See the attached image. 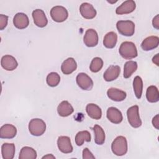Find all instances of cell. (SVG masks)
I'll list each match as a JSON object with an SVG mask.
<instances>
[{
	"label": "cell",
	"mask_w": 159,
	"mask_h": 159,
	"mask_svg": "<svg viewBox=\"0 0 159 159\" xmlns=\"http://www.w3.org/2000/svg\"><path fill=\"white\" fill-rule=\"evenodd\" d=\"M119 52L120 56L126 60H131L138 55L135 45L132 42H124L121 43Z\"/></svg>",
	"instance_id": "1"
},
{
	"label": "cell",
	"mask_w": 159,
	"mask_h": 159,
	"mask_svg": "<svg viewBox=\"0 0 159 159\" xmlns=\"http://www.w3.org/2000/svg\"><path fill=\"white\" fill-rule=\"evenodd\" d=\"M127 141L125 137H117L111 144V150L114 154L117 156H122L127 152Z\"/></svg>",
	"instance_id": "2"
},
{
	"label": "cell",
	"mask_w": 159,
	"mask_h": 159,
	"mask_svg": "<svg viewBox=\"0 0 159 159\" xmlns=\"http://www.w3.org/2000/svg\"><path fill=\"white\" fill-rule=\"evenodd\" d=\"M45 122L41 119H32L29 124V130L34 136H40L45 132Z\"/></svg>",
	"instance_id": "3"
},
{
	"label": "cell",
	"mask_w": 159,
	"mask_h": 159,
	"mask_svg": "<svg viewBox=\"0 0 159 159\" xmlns=\"http://www.w3.org/2000/svg\"><path fill=\"white\" fill-rule=\"evenodd\" d=\"M127 116L129 124L132 127L139 128L142 125V122L139 116V106L137 105L132 106L127 109Z\"/></svg>",
	"instance_id": "4"
},
{
	"label": "cell",
	"mask_w": 159,
	"mask_h": 159,
	"mask_svg": "<svg viewBox=\"0 0 159 159\" xmlns=\"http://www.w3.org/2000/svg\"><path fill=\"white\" fill-rule=\"evenodd\" d=\"M118 32L124 36H132L135 32V24L132 20H119L116 24Z\"/></svg>",
	"instance_id": "5"
},
{
	"label": "cell",
	"mask_w": 159,
	"mask_h": 159,
	"mask_svg": "<svg viewBox=\"0 0 159 159\" xmlns=\"http://www.w3.org/2000/svg\"><path fill=\"white\" fill-rule=\"evenodd\" d=\"M50 16L55 22H62L68 18V12L66 9L63 6H56L51 9Z\"/></svg>",
	"instance_id": "6"
},
{
	"label": "cell",
	"mask_w": 159,
	"mask_h": 159,
	"mask_svg": "<svg viewBox=\"0 0 159 159\" xmlns=\"http://www.w3.org/2000/svg\"><path fill=\"white\" fill-rule=\"evenodd\" d=\"M78 86L83 90L89 91L93 87V81L91 78L84 73H80L76 78Z\"/></svg>",
	"instance_id": "7"
},
{
	"label": "cell",
	"mask_w": 159,
	"mask_h": 159,
	"mask_svg": "<svg viewBox=\"0 0 159 159\" xmlns=\"http://www.w3.org/2000/svg\"><path fill=\"white\" fill-rule=\"evenodd\" d=\"M84 43L88 47H93L98 43V35L97 32L93 29H88L83 37Z\"/></svg>",
	"instance_id": "8"
},
{
	"label": "cell",
	"mask_w": 159,
	"mask_h": 159,
	"mask_svg": "<svg viewBox=\"0 0 159 159\" xmlns=\"http://www.w3.org/2000/svg\"><path fill=\"white\" fill-rule=\"evenodd\" d=\"M57 146L60 152L63 153H70L73 152V146L70 137L60 136L57 140Z\"/></svg>",
	"instance_id": "9"
},
{
	"label": "cell",
	"mask_w": 159,
	"mask_h": 159,
	"mask_svg": "<svg viewBox=\"0 0 159 159\" xmlns=\"http://www.w3.org/2000/svg\"><path fill=\"white\" fill-rule=\"evenodd\" d=\"M32 15L34 19V22L37 27L42 28L47 25L48 20L43 10L37 9L33 11Z\"/></svg>",
	"instance_id": "10"
},
{
	"label": "cell",
	"mask_w": 159,
	"mask_h": 159,
	"mask_svg": "<svg viewBox=\"0 0 159 159\" xmlns=\"http://www.w3.org/2000/svg\"><path fill=\"white\" fill-rule=\"evenodd\" d=\"M80 12L83 17L91 19L96 16V11L92 4L88 2H83L80 7Z\"/></svg>",
	"instance_id": "11"
},
{
	"label": "cell",
	"mask_w": 159,
	"mask_h": 159,
	"mask_svg": "<svg viewBox=\"0 0 159 159\" xmlns=\"http://www.w3.org/2000/svg\"><path fill=\"white\" fill-rule=\"evenodd\" d=\"M106 116L109 121L115 124H120L123 119L122 112L114 107H110L107 109Z\"/></svg>",
	"instance_id": "12"
},
{
	"label": "cell",
	"mask_w": 159,
	"mask_h": 159,
	"mask_svg": "<svg viewBox=\"0 0 159 159\" xmlns=\"http://www.w3.org/2000/svg\"><path fill=\"white\" fill-rule=\"evenodd\" d=\"M136 7V4L134 1L128 0L122 2L119 7H117L116 12L117 14L122 15L132 12Z\"/></svg>",
	"instance_id": "13"
},
{
	"label": "cell",
	"mask_w": 159,
	"mask_h": 159,
	"mask_svg": "<svg viewBox=\"0 0 159 159\" xmlns=\"http://www.w3.org/2000/svg\"><path fill=\"white\" fill-rule=\"evenodd\" d=\"M13 24L16 28L19 29H24L28 27L29 20L25 14L18 12L13 18Z\"/></svg>",
	"instance_id": "14"
},
{
	"label": "cell",
	"mask_w": 159,
	"mask_h": 159,
	"mask_svg": "<svg viewBox=\"0 0 159 159\" xmlns=\"http://www.w3.org/2000/svg\"><path fill=\"white\" fill-rule=\"evenodd\" d=\"M1 65L6 70L12 71L17 67L18 63L14 57L10 55H6L1 58Z\"/></svg>",
	"instance_id": "15"
},
{
	"label": "cell",
	"mask_w": 159,
	"mask_h": 159,
	"mask_svg": "<svg viewBox=\"0 0 159 159\" xmlns=\"http://www.w3.org/2000/svg\"><path fill=\"white\" fill-rule=\"evenodd\" d=\"M16 134L17 129L12 124H4L0 129V137L1 139H11L15 137Z\"/></svg>",
	"instance_id": "16"
},
{
	"label": "cell",
	"mask_w": 159,
	"mask_h": 159,
	"mask_svg": "<svg viewBox=\"0 0 159 159\" xmlns=\"http://www.w3.org/2000/svg\"><path fill=\"white\" fill-rule=\"evenodd\" d=\"M120 72V68L118 65H111L106 70L103 75V78L106 81H112L116 80Z\"/></svg>",
	"instance_id": "17"
},
{
	"label": "cell",
	"mask_w": 159,
	"mask_h": 159,
	"mask_svg": "<svg viewBox=\"0 0 159 159\" xmlns=\"http://www.w3.org/2000/svg\"><path fill=\"white\" fill-rule=\"evenodd\" d=\"M159 38L157 36H149L145 38L141 43V48L144 51L152 50L158 46Z\"/></svg>",
	"instance_id": "18"
},
{
	"label": "cell",
	"mask_w": 159,
	"mask_h": 159,
	"mask_svg": "<svg viewBox=\"0 0 159 159\" xmlns=\"http://www.w3.org/2000/svg\"><path fill=\"white\" fill-rule=\"evenodd\" d=\"M107 95L110 99L116 102L124 101L127 96V94L125 91L115 88H109L107 91Z\"/></svg>",
	"instance_id": "19"
},
{
	"label": "cell",
	"mask_w": 159,
	"mask_h": 159,
	"mask_svg": "<svg viewBox=\"0 0 159 159\" xmlns=\"http://www.w3.org/2000/svg\"><path fill=\"white\" fill-rule=\"evenodd\" d=\"M77 68V63L75 60L70 57L66 59L61 65V70L65 75H70L75 71Z\"/></svg>",
	"instance_id": "20"
},
{
	"label": "cell",
	"mask_w": 159,
	"mask_h": 159,
	"mask_svg": "<svg viewBox=\"0 0 159 159\" xmlns=\"http://www.w3.org/2000/svg\"><path fill=\"white\" fill-rule=\"evenodd\" d=\"M74 111V109L71 104L67 101H61L57 107V112L61 117H68Z\"/></svg>",
	"instance_id": "21"
},
{
	"label": "cell",
	"mask_w": 159,
	"mask_h": 159,
	"mask_svg": "<svg viewBox=\"0 0 159 159\" xmlns=\"http://www.w3.org/2000/svg\"><path fill=\"white\" fill-rule=\"evenodd\" d=\"M86 111L88 115L92 119L99 120L102 117L101 109L96 104L89 103L86 106Z\"/></svg>",
	"instance_id": "22"
},
{
	"label": "cell",
	"mask_w": 159,
	"mask_h": 159,
	"mask_svg": "<svg viewBox=\"0 0 159 159\" xmlns=\"http://www.w3.org/2000/svg\"><path fill=\"white\" fill-rule=\"evenodd\" d=\"M15 145L13 143H4L1 146L3 159H12L15 154Z\"/></svg>",
	"instance_id": "23"
},
{
	"label": "cell",
	"mask_w": 159,
	"mask_h": 159,
	"mask_svg": "<svg viewBox=\"0 0 159 159\" xmlns=\"http://www.w3.org/2000/svg\"><path fill=\"white\" fill-rule=\"evenodd\" d=\"M117 41V35L114 32H109L107 33L103 40V45L107 48H114Z\"/></svg>",
	"instance_id": "24"
},
{
	"label": "cell",
	"mask_w": 159,
	"mask_h": 159,
	"mask_svg": "<svg viewBox=\"0 0 159 159\" xmlns=\"http://www.w3.org/2000/svg\"><path fill=\"white\" fill-rule=\"evenodd\" d=\"M146 98L150 102H157L159 101V92L155 86H150L146 91Z\"/></svg>",
	"instance_id": "25"
},
{
	"label": "cell",
	"mask_w": 159,
	"mask_h": 159,
	"mask_svg": "<svg viewBox=\"0 0 159 159\" xmlns=\"http://www.w3.org/2000/svg\"><path fill=\"white\" fill-rule=\"evenodd\" d=\"M37 152L32 147H24L20 150L19 158V159H35L37 158Z\"/></svg>",
	"instance_id": "26"
},
{
	"label": "cell",
	"mask_w": 159,
	"mask_h": 159,
	"mask_svg": "<svg viewBox=\"0 0 159 159\" xmlns=\"http://www.w3.org/2000/svg\"><path fill=\"white\" fill-rule=\"evenodd\" d=\"M93 130H94L95 138L94 142L97 145H102L105 142V133L103 129L99 125L96 124L94 125Z\"/></svg>",
	"instance_id": "27"
},
{
	"label": "cell",
	"mask_w": 159,
	"mask_h": 159,
	"mask_svg": "<svg viewBox=\"0 0 159 159\" xmlns=\"http://www.w3.org/2000/svg\"><path fill=\"white\" fill-rule=\"evenodd\" d=\"M137 69V63L135 61H127L124 67V77L125 78H130L132 75Z\"/></svg>",
	"instance_id": "28"
},
{
	"label": "cell",
	"mask_w": 159,
	"mask_h": 159,
	"mask_svg": "<svg viewBox=\"0 0 159 159\" xmlns=\"http://www.w3.org/2000/svg\"><path fill=\"white\" fill-rule=\"evenodd\" d=\"M91 141V134L88 130L78 132L75 136V143L78 146H81L84 142Z\"/></svg>",
	"instance_id": "29"
},
{
	"label": "cell",
	"mask_w": 159,
	"mask_h": 159,
	"mask_svg": "<svg viewBox=\"0 0 159 159\" xmlns=\"http://www.w3.org/2000/svg\"><path fill=\"white\" fill-rule=\"evenodd\" d=\"M133 88L137 99H140L143 91V81L140 76H136L133 81Z\"/></svg>",
	"instance_id": "30"
},
{
	"label": "cell",
	"mask_w": 159,
	"mask_h": 159,
	"mask_svg": "<svg viewBox=\"0 0 159 159\" xmlns=\"http://www.w3.org/2000/svg\"><path fill=\"white\" fill-rule=\"evenodd\" d=\"M47 84L50 87L57 86L60 81V76L56 72L50 73L46 78Z\"/></svg>",
	"instance_id": "31"
},
{
	"label": "cell",
	"mask_w": 159,
	"mask_h": 159,
	"mask_svg": "<svg viewBox=\"0 0 159 159\" xmlns=\"http://www.w3.org/2000/svg\"><path fill=\"white\" fill-rule=\"evenodd\" d=\"M103 66V61L99 57L94 58L89 65L90 70L93 73H97L99 71Z\"/></svg>",
	"instance_id": "32"
},
{
	"label": "cell",
	"mask_w": 159,
	"mask_h": 159,
	"mask_svg": "<svg viewBox=\"0 0 159 159\" xmlns=\"http://www.w3.org/2000/svg\"><path fill=\"white\" fill-rule=\"evenodd\" d=\"M8 17L4 14H0V30H3L7 25Z\"/></svg>",
	"instance_id": "33"
},
{
	"label": "cell",
	"mask_w": 159,
	"mask_h": 159,
	"mask_svg": "<svg viewBox=\"0 0 159 159\" xmlns=\"http://www.w3.org/2000/svg\"><path fill=\"white\" fill-rule=\"evenodd\" d=\"M83 159H94L95 157L89 151L88 148H84L83 150Z\"/></svg>",
	"instance_id": "34"
},
{
	"label": "cell",
	"mask_w": 159,
	"mask_h": 159,
	"mask_svg": "<svg viewBox=\"0 0 159 159\" xmlns=\"http://www.w3.org/2000/svg\"><path fill=\"white\" fill-rule=\"evenodd\" d=\"M152 124L153 126L157 130L159 129V116L158 114H157L152 119Z\"/></svg>",
	"instance_id": "35"
},
{
	"label": "cell",
	"mask_w": 159,
	"mask_h": 159,
	"mask_svg": "<svg viewBox=\"0 0 159 159\" xmlns=\"http://www.w3.org/2000/svg\"><path fill=\"white\" fill-rule=\"evenodd\" d=\"M152 24H153V27L155 28L156 29H159V15L158 14H157L153 19Z\"/></svg>",
	"instance_id": "36"
},
{
	"label": "cell",
	"mask_w": 159,
	"mask_h": 159,
	"mask_svg": "<svg viewBox=\"0 0 159 159\" xmlns=\"http://www.w3.org/2000/svg\"><path fill=\"white\" fill-rule=\"evenodd\" d=\"M158 61H159V58H158V53L156 54L152 58V61L153 63H155L157 66H158L159 65V63H158Z\"/></svg>",
	"instance_id": "37"
},
{
	"label": "cell",
	"mask_w": 159,
	"mask_h": 159,
	"mask_svg": "<svg viewBox=\"0 0 159 159\" xmlns=\"http://www.w3.org/2000/svg\"><path fill=\"white\" fill-rule=\"evenodd\" d=\"M42 158H48V159H50V158H55V157L52 155V154H47V155H44L43 157H42Z\"/></svg>",
	"instance_id": "38"
}]
</instances>
